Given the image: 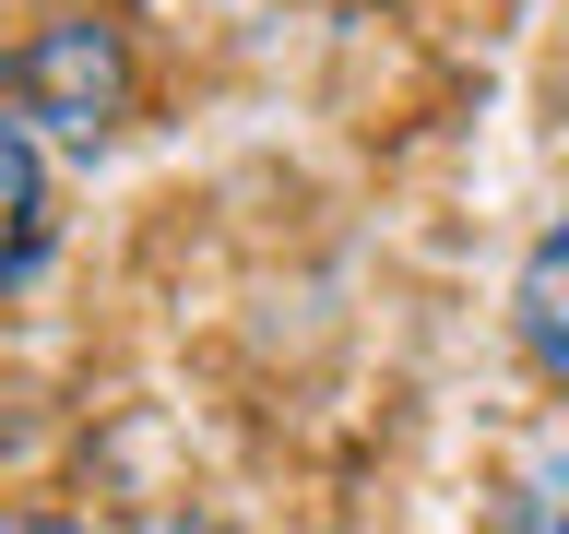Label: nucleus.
Here are the masks:
<instances>
[{
    "mask_svg": "<svg viewBox=\"0 0 569 534\" xmlns=\"http://www.w3.org/2000/svg\"><path fill=\"white\" fill-rule=\"evenodd\" d=\"M0 119L24 142H71V155H96L119 119H131V36L107 24V12H60V24H36L12 60H0Z\"/></svg>",
    "mask_w": 569,
    "mask_h": 534,
    "instance_id": "nucleus-1",
    "label": "nucleus"
},
{
    "mask_svg": "<svg viewBox=\"0 0 569 534\" xmlns=\"http://www.w3.org/2000/svg\"><path fill=\"white\" fill-rule=\"evenodd\" d=\"M48 249H60V178H48V142H24L12 119H0V297L48 274Z\"/></svg>",
    "mask_w": 569,
    "mask_h": 534,
    "instance_id": "nucleus-2",
    "label": "nucleus"
},
{
    "mask_svg": "<svg viewBox=\"0 0 569 534\" xmlns=\"http://www.w3.org/2000/svg\"><path fill=\"white\" fill-rule=\"evenodd\" d=\"M510 333H522L533 380H546V392H569V202L533 226L522 274H510Z\"/></svg>",
    "mask_w": 569,
    "mask_h": 534,
    "instance_id": "nucleus-3",
    "label": "nucleus"
},
{
    "mask_svg": "<svg viewBox=\"0 0 569 534\" xmlns=\"http://www.w3.org/2000/svg\"><path fill=\"white\" fill-rule=\"evenodd\" d=\"M475 534H569V416H558V427H533L522 452L498 463L487 523H475Z\"/></svg>",
    "mask_w": 569,
    "mask_h": 534,
    "instance_id": "nucleus-4",
    "label": "nucleus"
},
{
    "mask_svg": "<svg viewBox=\"0 0 569 534\" xmlns=\"http://www.w3.org/2000/svg\"><path fill=\"white\" fill-rule=\"evenodd\" d=\"M0 534H96L83 511H0Z\"/></svg>",
    "mask_w": 569,
    "mask_h": 534,
    "instance_id": "nucleus-5",
    "label": "nucleus"
},
{
    "mask_svg": "<svg viewBox=\"0 0 569 534\" xmlns=\"http://www.w3.org/2000/svg\"><path fill=\"white\" fill-rule=\"evenodd\" d=\"M154 534H213V523H154Z\"/></svg>",
    "mask_w": 569,
    "mask_h": 534,
    "instance_id": "nucleus-6",
    "label": "nucleus"
}]
</instances>
